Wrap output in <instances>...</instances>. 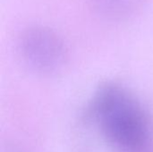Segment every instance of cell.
Listing matches in <instances>:
<instances>
[{
    "label": "cell",
    "instance_id": "cell-1",
    "mask_svg": "<svg viewBox=\"0 0 153 152\" xmlns=\"http://www.w3.org/2000/svg\"><path fill=\"white\" fill-rule=\"evenodd\" d=\"M85 116L99 126L117 152H153V127L143 104L123 85L103 82L90 100Z\"/></svg>",
    "mask_w": 153,
    "mask_h": 152
},
{
    "label": "cell",
    "instance_id": "cell-2",
    "mask_svg": "<svg viewBox=\"0 0 153 152\" xmlns=\"http://www.w3.org/2000/svg\"><path fill=\"white\" fill-rule=\"evenodd\" d=\"M17 51L23 65L43 77L63 73L69 62V52L64 39L52 29L42 25L27 27L20 33Z\"/></svg>",
    "mask_w": 153,
    "mask_h": 152
},
{
    "label": "cell",
    "instance_id": "cell-3",
    "mask_svg": "<svg viewBox=\"0 0 153 152\" xmlns=\"http://www.w3.org/2000/svg\"><path fill=\"white\" fill-rule=\"evenodd\" d=\"M140 0H90L93 10L102 17L110 20H121L131 15Z\"/></svg>",
    "mask_w": 153,
    "mask_h": 152
}]
</instances>
